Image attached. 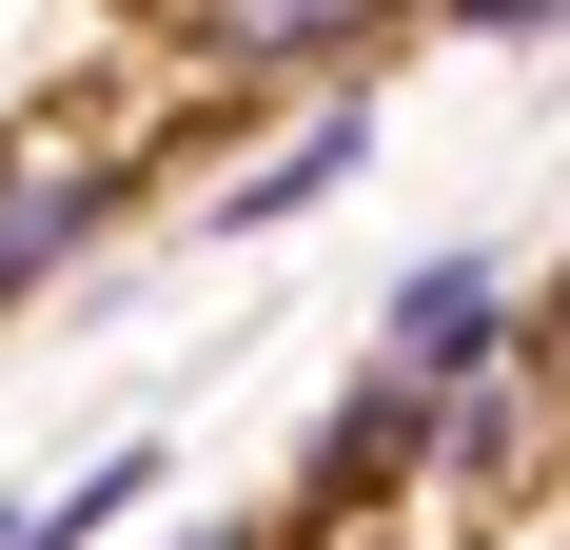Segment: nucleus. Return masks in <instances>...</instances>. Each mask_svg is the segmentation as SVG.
Here are the masks:
<instances>
[{"instance_id":"3","label":"nucleus","mask_w":570,"mask_h":550,"mask_svg":"<svg viewBox=\"0 0 570 550\" xmlns=\"http://www.w3.org/2000/svg\"><path fill=\"white\" fill-rule=\"evenodd\" d=\"M374 354H394V374H492V354H512V275L492 256H413L394 315H374Z\"/></svg>"},{"instance_id":"4","label":"nucleus","mask_w":570,"mask_h":550,"mask_svg":"<svg viewBox=\"0 0 570 550\" xmlns=\"http://www.w3.org/2000/svg\"><path fill=\"white\" fill-rule=\"evenodd\" d=\"M354 158H374V118H354V99H315L295 138H256V158L217 177V236H276V217H315V197H335Z\"/></svg>"},{"instance_id":"6","label":"nucleus","mask_w":570,"mask_h":550,"mask_svg":"<svg viewBox=\"0 0 570 550\" xmlns=\"http://www.w3.org/2000/svg\"><path fill=\"white\" fill-rule=\"evenodd\" d=\"M512 354H531V374L570 393V275H551V295H531V315H512Z\"/></svg>"},{"instance_id":"2","label":"nucleus","mask_w":570,"mask_h":550,"mask_svg":"<svg viewBox=\"0 0 570 550\" xmlns=\"http://www.w3.org/2000/svg\"><path fill=\"white\" fill-rule=\"evenodd\" d=\"M433 413H453V374H394V354H374V374H354L335 413H315V472H295V511L335 531V511L413 492V472H433Z\"/></svg>"},{"instance_id":"1","label":"nucleus","mask_w":570,"mask_h":550,"mask_svg":"<svg viewBox=\"0 0 570 550\" xmlns=\"http://www.w3.org/2000/svg\"><path fill=\"white\" fill-rule=\"evenodd\" d=\"M118 197H138V158H118V138H0V315H20V295H59V275L99 256Z\"/></svg>"},{"instance_id":"7","label":"nucleus","mask_w":570,"mask_h":550,"mask_svg":"<svg viewBox=\"0 0 570 550\" xmlns=\"http://www.w3.org/2000/svg\"><path fill=\"white\" fill-rule=\"evenodd\" d=\"M433 20H492V40H531V20H570V0H433Z\"/></svg>"},{"instance_id":"5","label":"nucleus","mask_w":570,"mask_h":550,"mask_svg":"<svg viewBox=\"0 0 570 550\" xmlns=\"http://www.w3.org/2000/svg\"><path fill=\"white\" fill-rule=\"evenodd\" d=\"M138 492H158V452H99V472H79L59 511H20V550H99V531H118Z\"/></svg>"}]
</instances>
